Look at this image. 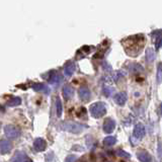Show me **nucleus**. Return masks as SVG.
<instances>
[{
	"label": "nucleus",
	"instance_id": "1",
	"mask_svg": "<svg viewBox=\"0 0 162 162\" xmlns=\"http://www.w3.org/2000/svg\"><path fill=\"white\" fill-rule=\"evenodd\" d=\"M89 113H90V115L93 116V118L99 119L107 113V108H105V105L103 102H94L90 105Z\"/></svg>",
	"mask_w": 162,
	"mask_h": 162
},
{
	"label": "nucleus",
	"instance_id": "2",
	"mask_svg": "<svg viewBox=\"0 0 162 162\" xmlns=\"http://www.w3.org/2000/svg\"><path fill=\"white\" fill-rule=\"evenodd\" d=\"M61 128L64 131H67L69 133H73V134H79L83 130V126L80 124H77L75 122H63L61 123Z\"/></svg>",
	"mask_w": 162,
	"mask_h": 162
},
{
	"label": "nucleus",
	"instance_id": "3",
	"mask_svg": "<svg viewBox=\"0 0 162 162\" xmlns=\"http://www.w3.org/2000/svg\"><path fill=\"white\" fill-rule=\"evenodd\" d=\"M4 133L6 137L9 138V139H17L20 136V131L12 125H7L4 128Z\"/></svg>",
	"mask_w": 162,
	"mask_h": 162
},
{
	"label": "nucleus",
	"instance_id": "4",
	"mask_svg": "<svg viewBox=\"0 0 162 162\" xmlns=\"http://www.w3.org/2000/svg\"><path fill=\"white\" fill-rule=\"evenodd\" d=\"M102 129H103V132L107 133V134L113 133V130L116 129V121L113 119H107L105 121V123H103Z\"/></svg>",
	"mask_w": 162,
	"mask_h": 162
},
{
	"label": "nucleus",
	"instance_id": "5",
	"mask_svg": "<svg viewBox=\"0 0 162 162\" xmlns=\"http://www.w3.org/2000/svg\"><path fill=\"white\" fill-rule=\"evenodd\" d=\"M134 137L138 140H141L145 136V127L142 124H137L134 128V132H133Z\"/></svg>",
	"mask_w": 162,
	"mask_h": 162
},
{
	"label": "nucleus",
	"instance_id": "6",
	"mask_svg": "<svg viewBox=\"0 0 162 162\" xmlns=\"http://www.w3.org/2000/svg\"><path fill=\"white\" fill-rule=\"evenodd\" d=\"M12 149V144L9 142L8 140L2 139L1 142H0V151H1V154L4 155V154L9 153Z\"/></svg>",
	"mask_w": 162,
	"mask_h": 162
},
{
	"label": "nucleus",
	"instance_id": "7",
	"mask_svg": "<svg viewBox=\"0 0 162 162\" xmlns=\"http://www.w3.org/2000/svg\"><path fill=\"white\" fill-rule=\"evenodd\" d=\"M34 148L38 151V152H42V151L46 150L47 148L46 141L42 139V138H37V139L34 141Z\"/></svg>",
	"mask_w": 162,
	"mask_h": 162
},
{
	"label": "nucleus",
	"instance_id": "8",
	"mask_svg": "<svg viewBox=\"0 0 162 162\" xmlns=\"http://www.w3.org/2000/svg\"><path fill=\"white\" fill-rule=\"evenodd\" d=\"M78 95L80 99L86 102V100H88L90 98L91 93H90V90L88 88H86V87H81V88H79L78 90Z\"/></svg>",
	"mask_w": 162,
	"mask_h": 162
},
{
	"label": "nucleus",
	"instance_id": "9",
	"mask_svg": "<svg viewBox=\"0 0 162 162\" xmlns=\"http://www.w3.org/2000/svg\"><path fill=\"white\" fill-rule=\"evenodd\" d=\"M33 88L34 91H37V92H43V93H50V88L48 87L46 84H44V83H36V84H34L33 85Z\"/></svg>",
	"mask_w": 162,
	"mask_h": 162
},
{
	"label": "nucleus",
	"instance_id": "10",
	"mask_svg": "<svg viewBox=\"0 0 162 162\" xmlns=\"http://www.w3.org/2000/svg\"><path fill=\"white\" fill-rule=\"evenodd\" d=\"M62 81V76L60 75L59 73L57 72V71H53V72L51 73V75H50V77H49V82L51 84H56V85H57V84H59L60 82Z\"/></svg>",
	"mask_w": 162,
	"mask_h": 162
},
{
	"label": "nucleus",
	"instance_id": "11",
	"mask_svg": "<svg viewBox=\"0 0 162 162\" xmlns=\"http://www.w3.org/2000/svg\"><path fill=\"white\" fill-rule=\"evenodd\" d=\"M137 157L141 162H151L152 161V157L148 152L146 151H140L137 154Z\"/></svg>",
	"mask_w": 162,
	"mask_h": 162
},
{
	"label": "nucleus",
	"instance_id": "12",
	"mask_svg": "<svg viewBox=\"0 0 162 162\" xmlns=\"http://www.w3.org/2000/svg\"><path fill=\"white\" fill-rule=\"evenodd\" d=\"M28 158L22 152H16L10 159V162H26Z\"/></svg>",
	"mask_w": 162,
	"mask_h": 162
},
{
	"label": "nucleus",
	"instance_id": "13",
	"mask_svg": "<svg viewBox=\"0 0 162 162\" xmlns=\"http://www.w3.org/2000/svg\"><path fill=\"white\" fill-rule=\"evenodd\" d=\"M74 72H75V64L73 62H68L66 63L64 67V73L67 76H72Z\"/></svg>",
	"mask_w": 162,
	"mask_h": 162
},
{
	"label": "nucleus",
	"instance_id": "14",
	"mask_svg": "<svg viewBox=\"0 0 162 162\" xmlns=\"http://www.w3.org/2000/svg\"><path fill=\"white\" fill-rule=\"evenodd\" d=\"M115 100L119 105H124L127 102V94L125 92H119L116 95Z\"/></svg>",
	"mask_w": 162,
	"mask_h": 162
},
{
	"label": "nucleus",
	"instance_id": "15",
	"mask_svg": "<svg viewBox=\"0 0 162 162\" xmlns=\"http://www.w3.org/2000/svg\"><path fill=\"white\" fill-rule=\"evenodd\" d=\"M102 143H103V145H105V146L110 147V146L115 145L116 143V138L115 136H108V137H105V139H103Z\"/></svg>",
	"mask_w": 162,
	"mask_h": 162
},
{
	"label": "nucleus",
	"instance_id": "16",
	"mask_svg": "<svg viewBox=\"0 0 162 162\" xmlns=\"http://www.w3.org/2000/svg\"><path fill=\"white\" fill-rule=\"evenodd\" d=\"M63 92V95H64V97L66 98V99H69V98H71L73 96V88L70 86H64V88H63L62 90Z\"/></svg>",
	"mask_w": 162,
	"mask_h": 162
},
{
	"label": "nucleus",
	"instance_id": "17",
	"mask_svg": "<svg viewBox=\"0 0 162 162\" xmlns=\"http://www.w3.org/2000/svg\"><path fill=\"white\" fill-rule=\"evenodd\" d=\"M22 103V99L19 97H11L8 102H6V105L8 107H17Z\"/></svg>",
	"mask_w": 162,
	"mask_h": 162
},
{
	"label": "nucleus",
	"instance_id": "18",
	"mask_svg": "<svg viewBox=\"0 0 162 162\" xmlns=\"http://www.w3.org/2000/svg\"><path fill=\"white\" fill-rule=\"evenodd\" d=\"M56 113H57V116H59V118L62 116V113H63L62 102H61V99L59 97H57V99H56Z\"/></svg>",
	"mask_w": 162,
	"mask_h": 162
},
{
	"label": "nucleus",
	"instance_id": "19",
	"mask_svg": "<svg viewBox=\"0 0 162 162\" xmlns=\"http://www.w3.org/2000/svg\"><path fill=\"white\" fill-rule=\"evenodd\" d=\"M146 58H147L148 62H152V61L155 59V52L153 51L152 48H148L146 50Z\"/></svg>",
	"mask_w": 162,
	"mask_h": 162
},
{
	"label": "nucleus",
	"instance_id": "20",
	"mask_svg": "<svg viewBox=\"0 0 162 162\" xmlns=\"http://www.w3.org/2000/svg\"><path fill=\"white\" fill-rule=\"evenodd\" d=\"M161 81H162V64H159L157 69V82L158 83H161Z\"/></svg>",
	"mask_w": 162,
	"mask_h": 162
},
{
	"label": "nucleus",
	"instance_id": "21",
	"mask_svg": "<svg viewBox=\"0 0 162 162\" xmlns=\"http://www.w3.org/2000/svg\"><path fill=\"white\" fill-rule=\"evenodd\" d=\"M118 156H119V157H123V158H126V159H129L130 157H131V155L124 150H118Z\"/></svg>",
	"mask_w": 162,
	"mask_h": 162
},
{
	"label": "nucleus",
	"instance_id": "22",
	"mask_svg": "<svg viewBox=\"0 0 162 162\" xmlns=\"http://www.w3.org/2000/svg\"><path fill=\"white\" fill-rule=\"evenodd\" d=\"M113 92V89L111 88V87H108V86H105V87H103V93L107 95L108 97H110Z\"/></svg>",
	"mask_w": 162,
	"mask_h": 162
},
{
	"label": "nucleus",
	"instance_id": "23",
	"mask_svg": "<svg viewBox=\"0 0 162 162\" xmlns=\"http://www.w3.org/2000/svg\"><path fill=\"white\" fill-rule=\"evenodd\" d=\"M77 160V156L76 155H68L65 159V162H76Z\"/></svg>",
	"mask_w": 162,
	"mask_h": 162
},
{
	"label": "nucleus",
	"instance_id": "24",
	"mask_svg": "<svg viewBox=\"0 0 162 162\" xmlns=\"http://www.w3.org/2000/svg\"><path fill=\"white\" fill-rule=\"evenodd\" d=\"M155 47H156V49H160V48L162 47V36L159 37V38L156 40Z\"/></svg>",
	"mask_w": 162,
	"mask_h": 162
},
{
	"label": "nucleus",
	"instance_id": "25",
	"mask_svg": "<svg viewBox=\"0 0 162 162\" xmlns=\"http://www.w3.org/2000/svg\"><path fill=\"white\" fill-rule=\"evenodd\" d=\"M158 157L162 158V144L161 142H158Z\"/></svg>",
	"mask_w": 162,
	"mask_h": 162
},
{
	"label": "nucleus",
	"instance_id": "26",
	"mask_svg": "<svg viewBox=\"0 0 162 162\" xmlns=\"http://www.w3.org/2000/svg\"><path fill=\"white\" fill-rule=\"evenodd\" d=\"M159 110H160V115L162 116V102L160 103V105H159Z\"/></svg>",
	"mask_w": 162,
	"mask_h": 162
},
{
	"label": "nucleus",
	"instance_id": "27",
	"mask_svg": "<svg viewBox=\"0 0 162 162\" xmlns=\"http://www.w3.org/2000/svg\"><path fill=\"white\" fill-rule=\"evenodd\" d=\"M26 162H33V161H31L30 159H28V160H26Z\"/></svg>",
	"mask_w": 162,
	"mask_h": 162
}]
</instances>
